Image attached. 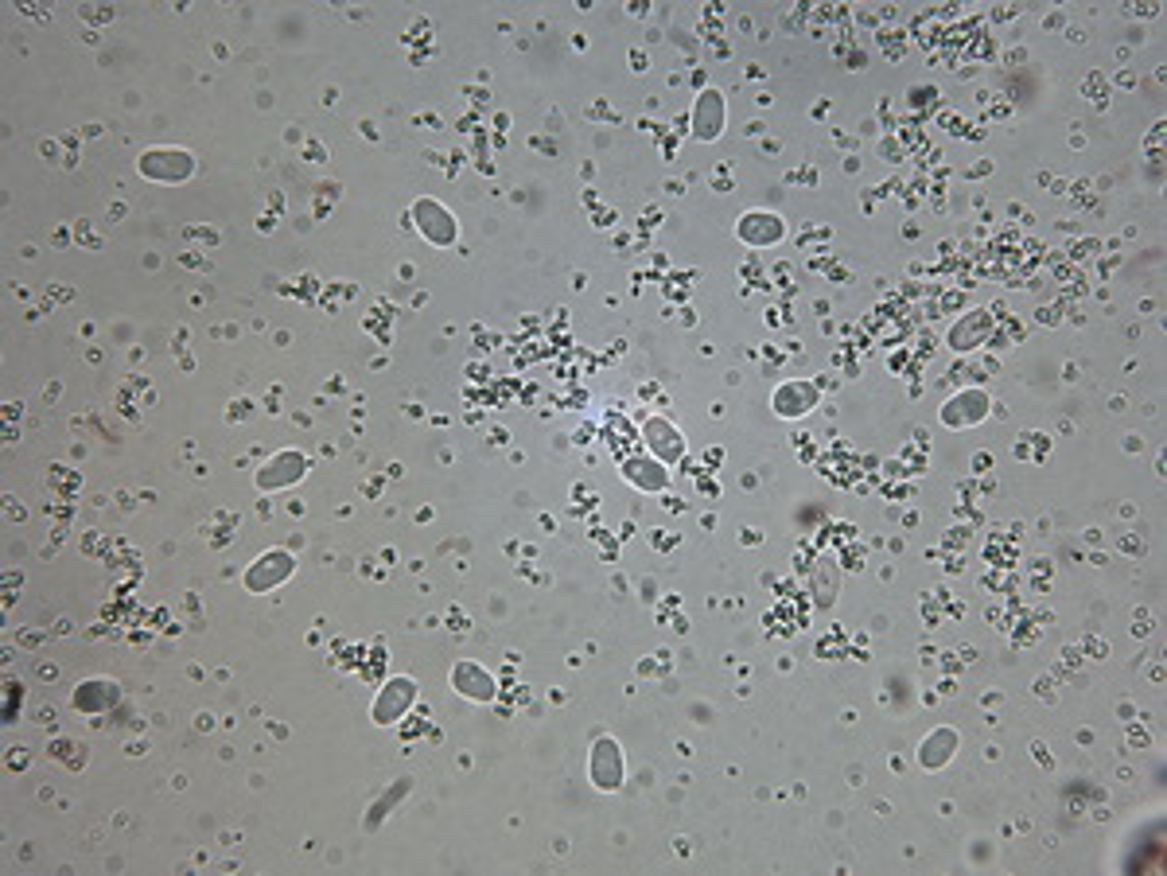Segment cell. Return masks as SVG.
I'll use <instances>...</instances> for the list:
<instances>
[{
    "label": "cell",
    "mask_w": 1167,
    "mask_h": 876,
    "mask_svg": "<svg viewBox=\"0 0 1167 876\" xmlns=\"http://www.w3.org/2000/svg\"><path fill=\"white\" fill-rule=\"evenodd\" d=\"M113 701H117V690H113L109 682H82L78 694H74V705H78L82 713H98V709H106V705H113Z\"/></svg>",
    "instance_id": "cell-16"
},
{
    "label": "cell",
    "mask_w": 1167,
    "mask_h": 876,
    "mask_svg": "<svg viewBox=\"0 0 1167 876\" xmlns=\"http://www.w3.org/2000/svg\"><path fill=\"white\" fill-rule=\"evenodd\" d=\"M588 775H592V783H596L600 791H619V787H623V748H619L611 736H603V740L592 744Z\"/></svg>",
    "instance_id": "cell-1"
},
{
    "label": "cell",
    "mask_w": 1167,
    "mask_h": 876,
    "mask_svg": "<svg viewBox=\"0 0 1167 876\" xmlns=\"http://www.w3.org/2000/svg\"><path fill=\"white\" fill-rule=\"evenodd\" d=\"M646 444H650L658 456H666V460H677V456L685 452V440H681V433L673 429L670 421H662V417H654V421L646 425Z\"/></svg>",
    "instance_id": "cell-15"
},
{
    "label": "cell",
    "mask_w": 1167,
    "mask_h": 876,
    "mask_svg": "<svg viewBox=\"0 0 1167 876\" xmlns=\"http://www.w3.org/2000/svg\"><path fill=\"white\" fill-rule=\"evenodd\" d=\"M288 573H292V557L277 549V553H265V557H261V561L249 569L246 584L253 588V592H269V588H273V584H281Z\"/></svg>",
    "instance_id": "cell-7"
},
{
    "label": "cell",
    "mask_w": 1167,
    "mask_h": 876,
    "mask_svg": "<svg viewBox=\"0 0 1167 876\" xmlns=\"http://www.w3.org/2000/svg\"><path fill=\"white\" fill-rule=\"evenodd\" d=\"M814 402H817V390L810 386V382H786V386L775 394V409L782 413V417L806 413V409H814Z\"/></svg>",
    "instance_id": "cell-14"
},
{
    "label": "cell",
    "mask_w": 1167,
    "mask_h": 876,
    "mask_svg": "<svg viewBox=\"0 0 1167 876\" xmlns=\"http://www.w3.org/2000/svg\"><path fill=\"white\" fill-rule=\"evenodd\" d=\"M693 129H697V137H701V141L720 137V129H724V98H720L716 90H705V94L697 98V110H693Z\"/></svg>",
    "instance_id": "cell-8"
},
{
    "label": "cell",
    "mask_w": 1167,
    "mask_h": 876,
    "mask_svg": "<svg viewBox=\"0 0 1167 876\" xmlns=\"http://www.w3.org/2000/svg\"><path fill=\"white\" fill-rule=\"evenodd\" d=\"M985 417H989V394H981V390H961L954 402H946V409H942V421L954 429L981 425Z\"/></svg>",
    "instance_id": "cell-5"
},
{
    "label": "cell",
    "mask_w": 1167,
    "mask_h": 876,
    "mask_svg": "<svg viewBox=\"0 0 1167 876\" xmlns=\"http://www.w3.org/2000/svg\"><path fill=\"white\" fill-rule=\"evenodd\" d=\"M191 156L179 152V148H152L141 156V176L148 180H164V183H179L191 176Z\"/></svg>",
    "instance_id": "cell-2"
},
{
    "label": "cell",
    "mask_w": 1167,
    "mask_h": 876,
    "mask_svg": "<svg viewBox=\"0 0 1167 876\" xmlns=\"http://www.w3.org/2000/svg\"><path fill=\"white\" fill-rule=\"evenodd\" d=\"M304 456L300 452H281V456H273L269 464H265V472L257 475V483L269 491V487H284V483H296L300 475H304Z\"/></svg>",
    "instance_id": "cell-9"
},
{
    "label": "cell",
    "mask_w": 1167,
    "mask_h": 876,
    "mask_svg": "<svg viewBox=\"0 0 1167 876\" xmlns=\"http://www.w3.org/2000/svg\"><path fill=\"white\" fill-rule=\"evenodd\" d=\"M623 475L635 483V487H642V491H662L666 483H670V475H666V468L658 464V460H646V456H635V460H627L623 464Z\"/></svg>",
    "instance_id": "cell-13"
},
{
    "label": "cell",
    "mask_w": 1167,
    "mask_h": 876,
    "mask_svg": "<svg viewBox=\"0 0 1167 876\" xmlns=\"http://www.w3.org/2000/svg\"><path fill=\"white\" fill-rule=\"evenodd\" d=\"M452 690L471 697V701H491L495 697V678L483 666H475V662H460L452 670Z\"/></svg>",
    "instance_id": "cell-6"
},
{
    "label": "cell",
    "mask_w": 1167,
    "mask_h": 876,
    "mask_svg": "<svg viewBox=\"0 0 1167 876\" xmlns=\"http://www.w3.org/2000/svg\"><path fill=\"white\" fill-rule=\"evenodd\" d=\"M413 219H417V230L425 234L432 246H452L456 242V219L436 199H421L413 207Z\"/></svg>",
    "instance_id": "cell-4"
},
{
    "label": "cell",
    "mask_w": 1167,
    "mask_h": 876,
    "mask_svg": "<svg viewBox=\"0 0 1167 876\" xmlns=\"http://www.w3.org/2000/svg\"><path fill=\"white\" fill-rule=\"evenodd\" d=\"M989 331H992L989 312H969V316L950 331V343H954V351H973V347H981V339H985Z\"/></svg>",
    "instance_id": "cell-12"
},
{
    "label": "cell",
    "mask_w": 1167,
    "mask_h": 876,
    "mask_svg": "<svg viewBox=\"0 0 1167 876\" xmlns=\"http://www.w3.org/2000/svg\"><path fill=\"white\" fill-rule=\"evenodd\" d=\"M417 701V682L413 678H393L386 690L374 701V725H393L409 713V705Z\"/></svg>",
    "instance_id": "cell-3"
},
{
    "label": "cell",
    "mask_w": 1167,
    "mask_h": 876,
    "mask_svg": "<svg viewBox=\"0 0 1167 876\" xmlns=\"http://www.w3.org/2000/svg\"><path fill=\"white\" fill-rule=\"evenodd\" d=\"M957 752V732L954 729H934L919 748V764L938 771V767L950 764V756Z\"/></svg>",
    "instance_id": "cell-10"
},
{
    "label": "cell",
    "mask_w": 1167,
    "mask_h": 876,
    "mask_svg": "<svg viewBox=\"0 0 1167 876\" xmlns=\"http://www.w3.org/2000/svg\"><path fill=\"white\" fill-rule=\"evenodd\" d=\"M736 234H740L743 242H751V246H771V242L782 238V222H778L775 215L755 211V215H747V219L736 226Z\"/></svg>",
    "instance_id": "cell-11"
}]
</instances>
